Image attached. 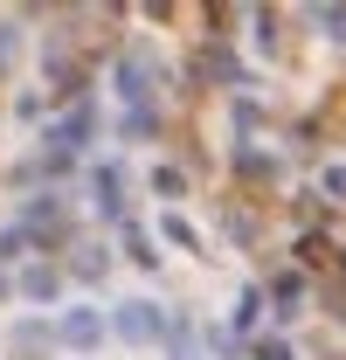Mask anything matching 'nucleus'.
Masks as SVG:
<instances>
[{
    "label": "nucleus",
    "mask_w": 346,
    "mask_h": 360,
    "mask_svg": "<svg viewBox=\"0 0 346 360\" xmlns=\"http://www.w3.org/2000/svg\"><path fill=\"white\" fill-rule=\"evenodd\" d=\"M125 340H160L167 333V319H160V305H118V319H111Z\"/></svg>",
    "instance_id": "nucleus-1"
},
{
    "label": "nucleus",
    "mask_w": 346,
    "mask_h": 360,
    "mask_svg": "<svg viewBox=\"0 0 346 360\" xmlns=\"http://www.w3.org/2000/svg\"><path fill=\"white\" fill-rule=\"evenodd\" d=\"M56 340H63V347H97V340H104V319L97 312H63V326H56Z\"/></svg>",
    "instance_id": "nucleus-2"
},
{
    "label": "nucleus",
    "mask_w": 346,
    "mask_h": 360,
    "mask_svg": "<svg viewBox=\"0 0 346 360\" xmlns=\"http://www.w3.org/2000/svg\"><path fill=\"white\" fill-rule=\"evenodd\" d=\"M49 347H56V333H49V326H35V319H21V326H14V354H21V360L49 354Z\"/></svg>",
    "instance_id": "nucleus-3"
},
{
    "label": "nucleus",
    "mask_w": 346,
    "mask_h": 360,
    "mask_svg": "<svg viewBox=\"0 0 346 360\" xmlns=\"http://www.w3.org/2000/svg\"><path fill=\"white\" fill-rule=\"evenodd\" d=\"M97 208L118 215V174H111V167H97Z\"/></svg>",
    "instance_id": "nucleus-4"
},
{
    "label": "nucleus",
    "mask_w": 346,
    "mask_h": 360,
    "mask_svg": "<svg viewBox=\"0 0 346 360\" xmlns=\"http://www.w3.org/2000/svg\"><path fill=\"white\" fill-rule=\"evenodd\" d=\"M21 291L28 298H56V270H21Z\"/></svg>",
    "instance_id": "nucleus-5"
}]
</instances>
